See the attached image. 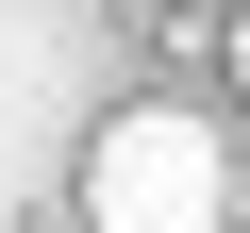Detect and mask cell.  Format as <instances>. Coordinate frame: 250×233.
Listing matches in <instances>:
<instances>
[{
	"label": "cell",
	"mask_w": 250,
	"mask_h": 233,
	"mask_svg": "<svg viewBox=\"0 0 250 233\" xmlns=\"http://www.w3.org/2000/svg\"><path fill=\"white\" fill-rule=\"evenodd\" d=\"M233 83H250V17H233Z\"/></svg>",
	"instance_id": "3957f363"
},
{
	"label": "cell",
	"mask_w": 250,
	"mask_h": 233,
	"mask_svg": "<svg viewBox=\"0 0 250 233\" xmlns=\"http://www.w3.org/2000/svg\"><path fill=\"white\" fill-rule=\"evenodd\" d=\"M233 233H250V167H233Z\"/></svg>",
	"instance_id": "7a4b0ae2"
},
{
	"label": "cell",
	"mask_w": 250,
	"mask_h": 233,
	"mask_svg": "<svg viewBox=\"0 0 250 233\" xmlns=\"http://www.w3.org/2000/svg\"><path fill=\"white\" fill-rule=\"evenodd\" d=\"M83 233H233V150L200 134L184 100L100 116V150H83Z\"/></svg>",
	"instance_id": "6da1fadb"
}]
</instances>
